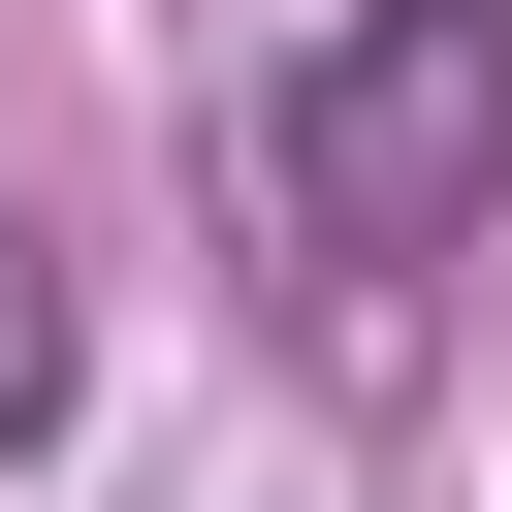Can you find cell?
<instances>
[{"label":"cell","mask_w":512,"mask_h":512,"mask_svg":"<svg viewBox=\"0 0 512 512\" xmlns=\"http://www.w3.org/2000/svg\"><path fill=\"white\" fill-rule=\"evenodd\" d=\"M256 192H288L320 320L416 352V256H480V192H512V0H352L320 64H256Z\"/></svg>","instance_id":"cell-1"},{"label":"cell","mask_w":512,"mask_h":512,"mask_svg":"<svg viewBox=\"0 0 512 512\" xmlns=\"http://www.w3.org/2000/svg\"><path fill=\"white\" fill-rule=\"evenodd\" d=\"M64 384H96V288H64V224L0 192V448H64Z\"/></svg>","instance_id":"cell-2"}]
</instances>
